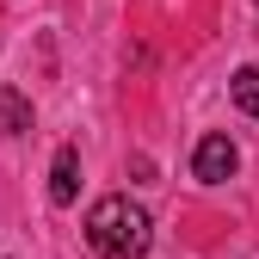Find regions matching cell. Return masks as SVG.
<instances>
[{"mask_svg": "<svg viewBox=\"0 0 259 259\" xmlns=\"http://www.w3.org/2000/svg\"><path fill=\"white\" fill-rule=\"evenodd\" d=\"M87 241L99 259H142L154 241V216L130 198V191H111L87 210Z\"/></svg>", "mask_w": 259, "mask_h": 259, "instance_id": "6da1fadb", "label": "cell"}, {"mask_svg": "<svg viewBox=\"0 0 259 259\" xmlns=\"http://www.w3.org/2000/svg\"><path fill=\"white\" fill-rule=\"evenodd\" d=\"M235 167H241V148H235L229 136H204L198 148H191V173H198L204 185H229Z\"/></svg>", "mask_w": 259, "mask_h": 259, "instance_id": "7a4b0ae2", "label": "cell"}, {"mask_svg": "<svg viewBox=\"0 0 259 259\" xmlns=\"http://www.w3.org/2000/svg\"><path fill=\"white\" fill-rule=\"evenodd\" d=\"M74 198H80V148L62 142L50 160V204H74Z\"/></svg>", "mask_w": 259, "mask_h": 259, "instance_id": "3957f363", "label": "cell"}, {"mask_svg": "<svg viewBox=\"0 0 259 259\" xmlns=\"http://www.w3.org/2000/svg\"><path fill=\"white\" fill-rule=\"evenodd\" d=\"M31 130V99L19 87H0V136H25Z\"/></svg>", "mask_w": 259, "mask_h": 259, "instance_id": "277c9868", "label": "cell"}, {"mask_svg": "<svg viewBox=\"0 0 259 259\" xmlns=\"http://www.w3.org/2000/svg\"><path fill=\"white\" fill-rule=\"evenodd\" d=\"M229 99H235L247 117H259V68H235V80H229Z\"/></svg>", "mask_w": 259, "mask_h": 259, "instance_id": "5b68a950", "label": "cell"}]
</instances>
